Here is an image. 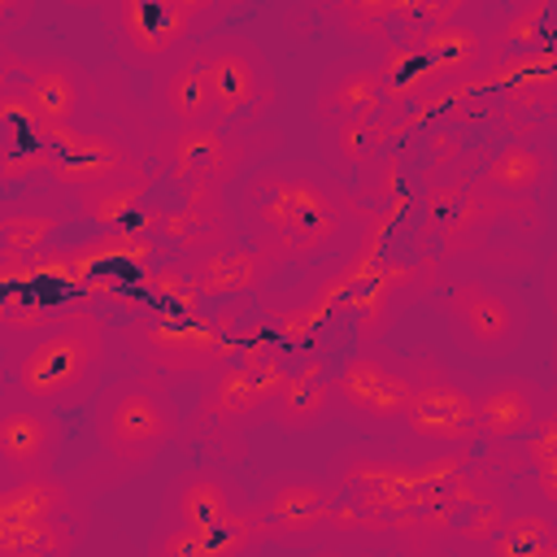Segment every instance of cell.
I'll return each instance as SVG.
<instances>
[{"label": "cell", "instance_id": "1", "mask_svg": "<svg viewBox=\"0 0 557 557\" xmlns=\"http://www.w3.org/2000/svg\"><path fill=\"white\" fill-rule=\"evenodd\" d=\"M239 226L248 231V244L274 257L278 265L313 261L357 235V205L331 178L265 165L252 170L244 183Z\"/></svg>", "mask_w": 557, "mask_h": 557}, {"label": "cell", "instance_id": "2", "mask_svg": "<svg viewBox=\"0 0 557 557\" xmlns=\"http://www.w3.org/2000/svg\"><path fill=\"white\" fill-rule=\"evenodd\" d=\"M9 392L44 405L74 409L100 396V379L109 366V331L91 313H61L39 331L9 344Z\"/></svg>", "mask_w": 557, "mask_h": 557}, {"label": "cell", "instance_id": "3", "mask_svg": "<svg viewBox=\"0 0 557 557\" xmlns=\"http://www.w3.org/2000/svg\"><path fill=\"white\" fill-rule=\"evenodd\" d=\"M91 431H96V444L113 461L148 466L152 457H161L174 444V435H178V405L165 392V383H157L148 374H131V379L109 383L96 396Z\"/></svg>", "mask_w": 557, "mask_h": 557}, {"label": "cell", "instance_id": "4", "mask_svg": "<svg viewBox=\"0 0 557 557\" xmlns=\"http://www.w3.org/2000/svg\"><path fill=\"white\" fill-rule=\"evenodd\" d=\"M126 344L139 361L165 374H218L226 361H235V339L226 326L196 318V313H148L126 326Z\"/></svg>", "mask_w": 557, "mask_h": 557}, {"label": "cell", "instance_id": "5", "mask_svg": "<svg viewBox=\"0 0 557 557\" xmlns=\"http://www.w3.org/2000/svg\"><path fill=\"white\" fill-rule=\"evenodd\" d=\"M213 13L218 9L205 0H117L109 9V26L131 65H165L191 35H200L205 22H213Z\"/></svg>", "mask_w": 557, "mask_h": 557}, {"label": "cell", "instance_id": "6", "mask_svg": "<svg viewBox=\"0 0 557 557\" xmlns=\"http://www.w3.org/2000/svg\"><path fill=\"white\" fill-rule=\"evenodd\" d=\"M444 318L457 344L474 357H500L527 335L522 300L487 278H466L444 296Z\"/></svg>", "mask_w": 557, "mask_h": 557}, {"label": "cell", "instance_id": "7", "mask_svg": "<svg viewBox=\"0 0 557 557\" xmlns=\"http://www.w3.org/2000/svg\"><path fill=\"white\" fill-rule=\"evenodd\" d=\"M48 178L57 191L83 196L91 187L144 178V165L126 139H117L109 131H91V126H65V131H52Z\"/></svg>", "mask_w": 557, "mask_h": 557}, {"label": "cell", "instance_id": "8", "mask_svg": "<svg viewBox=\"0 0 557 557\" xmlns=\"http://www.w3.org/2000/svg\"><path fill=\"white\" fill-rule=\"evenodd\" d=\"M400 422L409 426L413 440H422L431 448H466L470 440H479L474 392H466L440 366L413 370V396H409Z\"/></svg>", "mask_w": 557, "mask_h": 557}, {"label": "cell", "instance_id": "9", "mask_svg": "<svg viewBox=\"0 0 557 557\" xmlns=\"http://www.w3.org/2000/svg\"><path fill=\"white\" fill-rule=\"evenodd\" d=\"M409 396H413V370L383 348L352 352L335 374V400L352 418H366V422L405 418Z\"/></svg>", "mask_w": 557, "mask_h": 557}, {"label": "cell", "instance_id": "10", "mask_svg": "<svg viewBox=\"0 0 557 557\" xmlns=\"http://www.w3.org/2000/svg\"><path fill=\"white\" fill-rule=\"evenodd\" d=\"M287 374H292V370H287L278 357L226 361L218 374L205 379L200 418L222 422V426H239V422H252L257 413H274V400H278Z\"/></svg>", "mask_w": 557, "mask_h": 557}, {"label": "cell", "instance_id": "11", "mask_svg": "<svg viewBox=\"0 0 557 557\" xmlns=\"http://www.w3.org/2000/svg\"><path fill=\"white\" fill-rule=\"evenodd\" d=\"M196 52L205 65L218 126L244 117L265 91V57L257 52V44L244 35H205L196 44Z\"/></svg>", "mask_w": 557, "mask_h": 557}, {"label": "cell", "instance_id": "12", "mask_svg": "<svg viewBox=\"0 0 557 557\" xmlns=\"http://www.w3.org/2000/svg\"><path fill=\"white\" fill-rule=\"evenodd\" d=\"M161 157L174 170V178L183 187H226L244 161H248V144L231 139L218 122L209 126H183V131H165L161 135Z\"/></svg>", "mask_w": 557, "mask_h": 557}, {"label": "cell", "instance_id": "13", "mask_svg": "<svg viewBox=\"0 0 557 557\" xmlns=\"http://www.w3.org/2000/svg\"><path fill=\"white\" fill-rule=\"evenodd\" d=\"M57 453H61V422L52 418V409L30 405L9 392L4 413H0V466H4L9 483L52 474Z\"/></svg>", "mask_w": 557, "mask_h": 557}, {"label": "cell", "instance_id": "14", "mask_svg": "<svg viewBox=\"0 0 557 557\" xmlns=\"http://www.w3.org/2000/svg\"><path fill=\"white\" fill-rule=\"evenodd\" d=\"M157 235L170 248L187 252V261H191L200 252H213V248L235 244L239 239V218L226 209L222 187H183L178 209H161Z\"/></svg>", "mask_w": 557, "mask_h": 557}, {"label": "cell", "instance_id": "15", "mask_svg": "<svg viewBox=\"0 0 557 557\" xmlns=\"http://www.w3.org/2000/svg\"><path fill=\"white\" fill-rule=\"evenodd\" d=\"M52 161V126L39 122V113L26 104L17 83H4L0 91V178L22 183L30 174H48Z\"/></svg>", "mask_w": 557, "mask_h": 557}, {"label": "cell", "instance_id": "16", "mask_svg": "<svg viewBox=\"0 0 557 557\" xmlns=\"http://www.w3.org/2000/svg\"><path fill=\"white\" fill-rule=\"evenodd\" d=\"M183 270H187V283L196 287L200 300H226V296L257 292L265 278H274L278 261L265 257L261 248L235 239V244H226V248H213V252L191 257Z\"/></svg>", "mask_w": 557, "mask_h": 557}, {"label": "cell", "instance_id": "17", "mask_svg": "<svg viewBox=\"0 0 557 557\" xmlns=\"http://www.w3.org/2000/svg\"><path fill=\"white\" fill-rule=\"evenodd\" d=\"M331 509H335V500L322 483L287 479V483H274V492L257 505V522H261L265 540L300 544L331 522Z\"/></svg>", "mask_w": 557, "mask_h": 557}, {"label": "cell", "instance_id": "18", "mask_svg": "<svg viewBox=\"0 0 557 557\" xmlns=\"http://www.w3.org/2000/svg\"><path fill=\"white\" fill-rule=\"evenodd\" d=\"M152 104H157V113L165 117L170 131L218 122L213 117V96H209V83H205V65H200V52L196 48H183L178 57H170L157 70V78H152Z\"/></svg>", "mask_w": 557, "mask_h": 557}, {"label": "cell", "instance_id": "19", "mask_svg": "<svg viewBox=\"0 0 557 557\" xmlns=\"http://www.w3.org/2000/svg\"><path fill=\"white\" fill-rule=\"evenodd\" d=\"M474 409H479V435L518 440L544 422V392L522 374H500L474 396Z\"/></svg>", "mask_w": 557, "mask_h": 557}, {"label": "cell", "instance_id": "20", "mask_svg": "<svg viewBox=\"0 0 557 557\" xmlns=\"http://www.w3.org/2000/svg\"><path fill=\"white\" fill-rule=\"evenodd\" d=\"M17 91H22V96H26V104L39 113V122H44V126H52V131L78 126L83 104H87L83 70H78L74 61H61V57L35 61V65L26 70V78L17 83Z\"/></svg>", "mask_w": 557, "mask_h": 557}, {"label": "cell", "instance_id": "21", "mask_svg": "<svg viewBox=\"0 0 557 557\" xmlns=\"http://www.w3.org/2000/svg\"><path fill=\"white\" fill-rule=\"evenodd\" d=\"M144 191H148V178H131V183L91 187L74 200H78V213L87 222H96L104 235L139 239V235H157V222H161V209H152L144 200Z\"/></svg>", "mask_w": 557, "mask_h": 557}, {"label": "cell", "instance_id": "22", "mask_svg": "<svg viewBox=\"0 0 557 557\" xmlns=\"http://www.w3.org/2000/svg\"><path fill=\"white\" fill-rule=\"evenodd\" d=\"M409 39L422 48V57L440 74V83L466 78V74L483 70V61H487V30L466 13H457V17H448L431 30H413Z\"/></svg>", "mask_w": 557, "mask_h": 557}, {"label": "cell", "instance_id": "23", "mask_svg": "<svg viewBox=\"0 0 557 557\" xmlns=\"http://www.w3.org/2000/svg\"><path fill=\"white\" fill-rule=\"evenodd\" d=\"M65 226V205L57 196H35L22 205H4L0 213V261H35L52 235Z\"/></svg>", "mask_w": 557, "mask_h": 557}, {"label": "cell", "instance_id": "24", "mask_svg": "<svg viewBox=\"0 0 557 557\" xmlns=\"http://www.w3.org/2000/svg\"><path fill=\"white\" fill-rule=\"evenodd\" d=\"M387 109V96L379 87V74L370 65H335L318 87V113L335 126L344 122H379Z\"/></svg>", "mask_w": 557, "mask_h": 557}, {"label": "cell", "instance_id": "25", "mask_svg": "<svg viewBox=\"0 0 557 557\" xmlns=\"http://www.w3.org/2000/svg\"><path fill=\"white\" fill-rule=\"evenodd\" d=\"M331 405H335V379L313 357V361H300L287 374V383H283V392L274 400V422L283 431H309L331 413Z\"/></svg>", "mask_w": 557, "mask_h": 557}, {"label": "cell", "instance_id": "26", "mask_svg": "<svg viewBox=\"0 0 557 557\" xmlns=\"http://www.w3.org/2000/svg\"><path fill=\"white\" fill-rule=\"evenodd\" d=\"M235 513H239L235 492L218 470H191V474L178 479V487H174V522L178 527H187L196 535H209L222 522H231Z\"/></svg>", "mask_w": 557, "mask_h": 557}, {"label": "cell", "instance_id": "27", "mask_svg": "<svg viewBox=\"0 0 557 557\" xmlns=\"http://www.w3.org/2000/svg\"><path fill=\"white\" fill-rule=\"evenodd\" d=\"M548 174H553L548 148H540V144H531V139H509V144L483 165L479 183H483V191H492V196H531V191H540V187L548 183Z\"/></svg>", "mask_w": 557, "mask_h": 557}, {"label": "cell", "instance_id": "28", "mask_svg": "<svg viewBox=\"0 0 557 557\" xmlns=\"http://www.w3.org/2000/svg\"><path fill=\"white\" fill-rule=\"evenodd\" d=\"M70 509H74V496L52 474L13 479L0 492V522H65Z\"/></svg>", "mask_w": 557, "mask_h": 557}, {"label": "cell", "instance_id": "29", "mask_svg": "<svg viewBox=\"0 0 557 557\" xmlns=\"http://www.w3.org/2000/svg\"><path fill=\"white\" fill-rule=\"evenodd\" d=\"M374 74H379V87H383L387 104H400V100H413V96H426V91L440 87V74L431 70V61L422 57V48L409 35L387 44V52L374 65Z\"/></svg>", "mask_w": 557, "mask_h": 557}, {"label": "cell", "instance_id": "30", "mask_svg": "<svg viewBox=\"0 0 557 557\" xmlns=\"http://www.w3.org/2000/svg\"><path fill=\"white\" fill-rule=\"evenodd\" d=\"M553 548H557V527L544 513H513L487 540L483 557H553Z\"/></svg>", "mask_w": 557, "mask_h": 557}, {"label": "cell", "instance_id": "31", "mask_svg": "<svg viewBox=\"0 0 557 557\" xmlns=\"http://www.w3.org/2000/svg\"><path fill=\"white\" fill-rule=\"evenodd\" d=\"M65 540H70L65 522H0L4 557H61Z\"/></svg>", "mask_w": 557, "mask_h": 557}, {"label": "cell", "instance_id": "32", "mask_svg": "<svg viewBox=\"0 0 557 557\" xmlns=\"http://www.w3.org/2000/svg\"><path fill=\"white\" fill-rule=\"evenodd\" d=\"M200 540H205V553L209 557H244V553H252L265 540V531L257 522V509H239L231 522H222L218 531H209Z\"/></svg>", "mask_w": 557, "mask_h": 557}, {"label": "cell", "instance_id": "33", "mask_svg": "<svg viewBox=\"0 0 557 557\" xmlns=\"http://www.w3.org/2000/svg\"><path fill=\"white\" fill-rule=\"evenodd\" d=\"M374 148H379L374 122H344V126H335V157H339V165H361V161L374 157Z\"/></svg>", "mask_w": 557, "mask_h": 557}, {"label": "cell", "instance_id": "34", "mask_svg": "<svg viewBox=\"0 0 557 557\" xmlns=\"http://www.w3.org/2000/svg\"><path fill=\"white\" fill-rule=\"evenodd\" d=\"M335 22L348 30H361V35H379L392 22V4H339Z\"/></svg>", "mask_w": 557, "mask_h": 557}, {"label": "cell", "instance_id": "35", "mask_svg": "<svg viewBox=\"0 0 557 557\" xmlns=\"http://www.w3.org/2000/svg\"><path fill=\"white\" fill-rule=\"evenodd\" d=\"M152 557H209V553H205V540H200L196 531H187V527L170 522V527L161 531V540H157Z\"/></svg>", "mask_w": 557, "mask_h": 557}, {"label": "cell", "instance_id": "36", "mask_svg": "<svg viewBox=\"0 0 557 557\" xmlns=\"http://www.w3.org/2000/svg\"><path fill=\"white\" fill-rule=\"evenodd\" d=\"M544 17H548V9H544V4H535V9H527V13L518 9V13L509 17V26H505V35H500V39H509V44H522V39H535L531 30H535V22H544Z\"/></svg>", "mask_w": 557, "mask_h": 557}, {"label": "cell", "instance_id": "37", "mask_svg": "<svg viewBox=\"0 0 557 557\" xmlns=\"http://www.w3.org/2000/svg\"><path fill=\"white\" fill-rule=\"evenodd\" d=\"M553 305H557V265H553Z\"/></svg>", "mask_w": 557, "mask_h": 557}]
</instances>
